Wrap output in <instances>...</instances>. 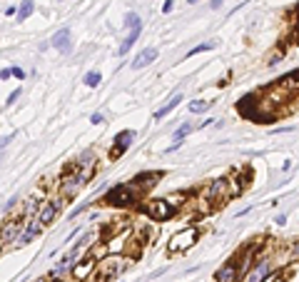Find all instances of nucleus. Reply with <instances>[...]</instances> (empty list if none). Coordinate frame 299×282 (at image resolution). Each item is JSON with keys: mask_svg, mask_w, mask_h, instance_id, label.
<instances>
[{"mask_svg": "<svg viewBox=\"0 0 299 282\" xmlns=\"http://www.w3.org/2000/svg\"><path fill=\"white\" fill-rule=\"evenodd\" d=\"M140 198H142V187L132 180V182H122V185H115L112 190H108L102 202L117 205V207H127V205H135Z\"/></svg>", "mask_w": 299, "mask_h": 282, "instance_id": "nucleus-1", "label": "nucleus"}, {"mask_svg": "<svg viewBox=\"0 0 299 282\" xmlns=\"http://www.w3.org/2000/svg\"><path fill=\"white\" fill-rule=\"evenodd\" d=\"M195 242H197V230H195V227H185V230H180L177 235L170 240V255L185 252V250H189Z\"/></svg>", "mask_w": 299, "mask_h": 282, "instance_id": "nucleus-2", "label": "nucleus"}, {"mask_svg": "<svg viewBox=\"0 0 299 282\" xmlns=\"http://www.w3.org/2000/svg\"><path fill=\"white\" fill-rule=\"evenodd\" d=\"M97 265H100V270H97V280H100V282H108V280L117 277L122 270H125V260H122V257H108V260L97 262Z\"/></svg>", "mask_w": 299, "mask_h": 282, "instance_id": "nucleus-3", "label": "nucleus"}, {"mask_svg": "<svg viewBox=\"0 0 299 282\" xmlns=\"http://www.w3.org/2000/svg\"><path fill=\"white\" fill-rule=\"evenodd\" d=\"M145 213L152 217V220H157V222H165V220H170L172 217V213H174V207L170 205V200H152L150 205H145L142 207Z\"/></svg>", "mask_w": 299, "mask_h": 282, "instance_id": "nucleus-4", "label": "nucleus"}, {"mask_svg": "<svg viewBox=\"0 0 299 282\" xmlns=\"http://www.w3.org/2000/svg\"><path fill=\"white\" fill-rule=\"evenodd\" d=\"M85 185H87V182L80 178L78 172H75V175H70V178H65V180H63V187H60V190H63V198H65V200H67V198H75V195H78V192H80Z\"/></svg>", "mask_w": 299, "mask_h": 282, "instance_id": "nucleus-5", "label": "nucleus"}, {"mask_svg": "<svg viewBox=\"0 0 299 282\" xmlns=\"http://www.w3.org/2000/svg\"><path fill=\"white\" fill-rule=\"evenodd\" d=\"M135 140V130H122L115 135V143H112V157H120L122 152H125Z\"/></svg>", "mask_w": 299, "mask_h": 282, "instance_id": "nucleus-6", "label": "nucleus"}, {"mask_svg": "<svg viewBox=\"0 0 299 282\" xmlns=\"http://www.w3.org/2000/svg\"><path fill=\"white\" fill-rule=\"evenodd\" d=\"M63 200L65 198H58V200H50V202H45V207L40 210V215H38V220L47 227L52 220H55V215L60 213V207H63Z\"/></svg>", "mask_w": 299, "mask_h": 282, "instance_id": "nucleus-7", "label": "nucleus"}, {"mask_svg": "<svg viewBox=\"0 0 299 282\" xmlns=\"http://www.w3.org/2000/svg\"><path fill=\"white\" fill-rule=\"evenodd\" d=\"M272 275V265H269V260H259L257 265L252 267V272L244 277V282H265L267 277Z\"/></svg>", "mask_w": 299, "mask_h": 282, "instance_id": "nucleus-8", "label": "nucleus"}, {"mask_svg": "<svg viewBox=\"0 0 299 282\" xmlns=\"http://www.w3.org/2000/svg\"><path fill=\"white\" fill-rule=\"evenodd\" d=\"M78 255H80V250H78V248H73V250H70V252H67L60 262H58V265H55L52 275L58 277V275H65V272H70V270H75V265H78V262H75V260H78Z\"/></svg>", "mask_w": 299, "mask_h": 282, "instance_id": "nucleus-9", "label": "nucleus"}, {"mask_svg": "<svg viewBox=\"0 0 299 282\" xmlns=\"http://www.w3.org/2000/svg\"><path fill=\"white\" fill-rule=\"evenodd\" d=\"M237 267H239L237 260L224 262V265L215 272V280H217V282H235V280H237Z\"/></svg>", "mask_w": 299, "mask_h": 282, "instance_id": "nucleus-10", "label": "nucleus"}, {"mask_svg": "<svg viewBox=\"0 0 299 282\" xmlns=\"http://www.w3.org/2000/svg\"><path fill=\"white\" fill-rule=\"evenodd\" d=\"M50 45L55 48L58 52H70V28H63V30H58L55 35H52V40H50Z\"/></svg>", "mask_w": 299, "mask_h": 282, "instance_id": "nucleus-11", "label": "nucleus"}, {"mask_svg": "<svg viewBox=\"0 0 299 282\" xmlns=\"http://www.w3.org/2000/svg\"><path fill=\"white\" fill-rule=\"evenodd\" d=\"M157 60V50L155 48H145L142 52H140V55L132 60V67L135 70H140V67H145V65H150V63H155Z\"/></svg>", "mask_w": 299, "mask_h": 282, "instance_id": "nucleus-12", "label": "nucleus"}, {"mask_svg": "<svg viewBox=\"0 0 299 282\" xmlns=\"http://www.w3.org/2000/svg\"><path fill=\"white\" fill-rule=\"evenodd\" d=\"M93 267H95V257H93V255H87V257L80 262V265H75V270H73L75 280H85L87 272H93Z\"/></svg>", "mask_w": 299, "mask_h": 282, "instance_id": "nucleus-13", "label": "nucleus"}, {"mask_svg": "<svg viewBox=\"0 0 299 282\" xmlns=\"http://www.w3.org/2000/svg\"><path fill=\"white\" fill-rule=\"evenodd\" d=\"M140 30H142V25H140V28H132V30H130V35H127V38L122 40V45L117 48V52H120V55H127V50H130V48L135 45V40L140 38Z\"/></svg>", "mask_w": 299, "mask_h": 282, "instance_id": "nucleus-14", "label": "nucleus"}, {"mask_svg": "<svg viewBox=\"0 0 299 282\" xmlns=\"http://www.w3.org/2000/svg\"><path fill=\"white\" fill-rule=\"evenodd\" d=\"M180 102H182V95H174V98H172V100H170L167 105H162V108H160V110L155 113V120H162L165 115H170V113H172L174 108H177Z\"/></svg>", "mask_w": 299, "mask_h": 282, "instance_id": "nucleus-15", "label": "nucleus"}, {"mask_svg": "<svg viewBox=\"0 0 299 282\" xmlns=\"http://www.w3.org/2000/svg\"><path fill=\"white\" fill-rule=\"evenodd\" d=\"M32 10H35V0H23V3H20V13H17V23H25L28 17L32 15Z\"/></svg>", "mask_w": 299, "mask_h": 282, "instance_id": "nucleus-16", "label": "nucleus"}, {"mask_svg": "<svg viewBox=\"0 0 299 282\" xmlns=\"http://www.w3.org/2000/svg\"><path fill=\"white\" fill-rule=\"evenodd\" d=\"M17 227H20V222H5V225H3V245H8V242L15 237Z\"/></svg>", "mask_w": 299, "mask_h": 282, "instance_id": "nucleus-17", "label": "nucleus"}, {"mask_svg": "<svg viewBox=\"0 0 299 282\" xmlns=\"http://www.w3.org/2000/svg\"><path fill=\"white\" fill-rule=\"evenodd\" d=\"M100 83H102V75L97 73V70H90V73L85 75V85H87V87H97Z\"/></svg>", "mask_w": 299, "mask_h": 282, "instance_id": "nucleus-18", "label": "nucleus"}, {"mask_svg": "<svg viewBox=\"0 0 299 282\" xmlns=\"http://www.w3.org/2000/svg\"><path fill=\"white\" fill-rule=\"evenodd\" d=\"M209 105L212 102H207V100H192L189 102V113H205V110H209Z\"/></svg>", "mask_w": 299, "mask_h": 282, "instance_id": "nucleus-19", "label": "nucleus"}, {"mask_svg": "<svg viewBox=\"0 0 299 282\" xmlns=\"http://www.w3.org/2000/svg\"><path fill=\"white\" fill-rule=\"evenodd\" d=\"M43 227H45V225H43L40 220H30V222L23 227V230H25V232H30V235L35 237V235H40V230H43Z\"/></svg>", "mask_w": 299, "mask_h": 282, "instance_id": "nucleus-20", "label": "nucleus"}, {"mask_svg": "<svg viewBox=\"0 0 299 282\" xmlns=\"http://www.w3.org/2000/svg\"><path fill=\"white\" fill-rule=\"evenodd\" d=\"M215 48H217V43H215V40H209V43H202V45H197V48H192V50L187 52V58L197 55V52H205V50H215Z\"/></svg>", "mask_w": 299, "mask_h": 282, "instance_id": "nucleus-21", "label": "nucleus"}, {"mask_svg": "<svg viewBox=\"0 0 299 282\" xmlns=\"http://www.w3.org/2000/svg\"><path fill=\"white\" fill-rule=\"evenodd\" d=\"M125 25L132 30V28H140L142 23H140V15L137 13H127V17H125Z\"/></svg>", "mask_w": 299, "mask_h": 282, "instance_id": "nucleus-22", "label": "nucleus"}, {"mask_svg": "<svg viewBox=\"0 0 299 282\" xmlns=\"http://www.w3.org/2000/svg\"><path fill=\"white\" fill-rule=\"evenodd\" d=\"M189 130H192V128H189V122H185V125H182V128H180L177 133H174V140H182V137H185V135H187Z\"/></svg>", "mask_w": 299, "mask_h": 282, "instance_id": "nucleus-23", "label": "nucleus"}, {"mask_svg": "<svg viewBox=\"0 0 299 282\" xmlns=\"http://www.w3.org/2000/svg\"><path fill=\"white\" fill-rule=\"evenodd\" d=\"M17 98H20V90H15V93H10V95H8V100H5V105H13V102H15Z\"/></svg>", "mask_w": 299, "mask_h": 282, "instance_id": "nucleus-24", "label": "nucleus"}, {"mask_svg": "<svg viewBox=\"0 0 299 282\" xmlns=\"http://www.w3.org/2000/svg\"><path fill=\"white\" fill-rule=\"evenodd\" d=\"M17 13H20V8H15V5L5 8V15H8V17H13V15H17Z\"/></svg>", "mask_w": 299, "mask_h": 282, "instance_id": "nucleus-25", "label": "nucleus"}, {"mask_svg": "<svg viewBox=\"0 0 299 282\" xmlns=\"http://www.w3.org/2000/svg\"><path fill=\"white\" fill-rule=\"evenodd\" d=\"M222 3H224V0H209V8H212V10H220Z\"/></svg>", "mask_w": 299, "mask_h": 282, "instance_id": "nucleus-26", "label": "nucleus"}, {"mask_svg": "<svg viewBox=\"0 0 299 282\" xmlns=\"http://www.w3.org/2000/svg\"><path fill=\"white\" fill-rule=\"evenodd\" d=\"M172 8H174V3H172V0H165V5H162V13H172Z\"/></svg>", "mask_w": 299, "mask_h": 282, "instance_id": "nucleus-27", "label": "nucleus"}, {"mask_svg": "<svg viewBox=\"0 0 299 282\" xmlns=\"http://www.w3.org/2000/svg\"><path fill=\"white\" fill-rule=\"evenodd\" d=\"M90 122H93V125H100V122H102V113H95V115L90 117Z\"/></svg>", "mask_w": 299, "mask_h": 282, "instance_id": "nucleus-28", "label": "nucleus"}, {"mask_svg": "<svg viewBox=\"0 0 299 282\" xmlns=\"http://www.w3.org/2000/svg\"><path fill=\"white\" fill-rule=\"evenodd\" d=\"M13 75H15L17 80H23V78H25V73H23V70H20V67H13Z\"/></svg>", "mask_w": 299, "mask_h": 282, "instance_id": "nucleus-29", "label": "nucleus"}, {"mask_svg": "<svg viewBox=\"0 0 299 282\" xmlns=\"http://www.w3.org/2000/svg\"><path fill=\"white\" fill-rule=\"evenodd\" d=\"M180 145H182V140H174V143H172V145H170V148H167V152H172V150H177V148H180Z\"/></svg>", "mask_w": 299, "mask_h": 282, "instance_id": "nucleus-30", "label": "nucleus"}, {"mask_svg": "<svg viewBox=\"0 0 299 282\" xmlns=\"http://www.w3.org/2000/svg\"><path fill=\"white\" fill-rule=\"evenodd\" d=\"M10 75H13V70H8V67H5V70H3V73H0V78H3V80H8V78H10Z\"/></svg>", "mask_w": 299, "mask_h": 282, "instance_id": "nucleus-31", "label": "nucleus"}, {"mask_svg": "<svg viewBox=\"0 0 299 282\" xmlns=\"http://www.w3.org/2000/svg\"><path fill=\"white\" fill-rule=\"evenodd\" d=\"M292 257H299V242L294 245V250H292Z\"/></svg>", "mask_w": 299, "mask_h": 282, "instance_id": "nucleus-32", "label": "nucleus"}, {"mask_svg": "<svg viewBox=\"0 0 299 282\" xmlns=\"http://www.w3.org/2000/svg\"><path fill=\"white\" fill-rule=\"evenodd\" d=\"M272 282H284V280H282V277H279V275H277V277H274Z\"/></svg>", "mask_w": 299, "mask_h": 282, "instance_id": "nucleus-33", "label": "nucleus"}, {"mask_svg": "<svg viewBox=\"0 0 299 282\" xmlns=\"http://www.w3.org/2000/svg\"><path fill=\"white\" fill-rule=\"evenodd\" d=\"M187 3H189V5H192V3H197V0H187Z\"/></svg>", "mask_w": 299, "mask_h": 282, "instance_id": "nucleus-34", "label": "nucleus"}, {"mask_svg": "<svg viewBox=\"0 0 299 282\" xmlns=\"http://www.w3.org/2000/svg\"><path fill=\"white\" fill-rule=\"evenodd\" d=\"M35 282H45V280H35Z\"/></svg>", "mask_w": 299, "mask_h": 282, "instance_id": "nucleus-35", "label": "nucleus"}, {"mask_svg": "<svg viewBox=\"0 0 299 282\" xmlns=\"http://www.w3.org/2000/svg\"><path fill=\"white\" fill-rule=\"evenodd\" d=\"M297 13H299V8H297Z\"/></svg>", "mask_w": 299, "mask_h": 282, "instance_id": "nucleus-36", "label": "nucleus"}]
</instances>
